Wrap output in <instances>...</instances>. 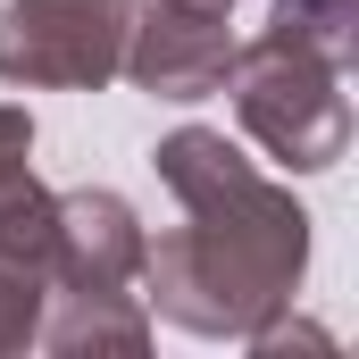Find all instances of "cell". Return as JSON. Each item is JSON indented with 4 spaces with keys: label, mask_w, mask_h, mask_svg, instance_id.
<instances>
[{
    "label": "cell",
    "mask_w": 359,
    "mask_h": 359,
    "mask_svg": "<svg viewBox=\"0 0 359 359\" xmlns=\"http://www.w3.org/2000/svg\"><path fill=\"white\" fill-rule=\"evenodd\" d=\"M209 8H226V0H209Z\"/></svg>",
    "instance_id": "cell-6"
},
{
    "label": "cell",
    "mask_w": 359,
    "mask_h": 359,
    "mask_svg": "<svg viewBox=\"0 0 359 359\" xmlns=\"http://www.w3.org/2000/svg\"><path fill=\"white\" fill-rule=\"evenodd\" d=\"M159 176L176 184L184 209H192V226L151 259V284L168 292V309H184L192 292H251V301L292 292L301 251H309V234H301L309 217L284 192H268L201 126H184V134L159 142Z\"/></svg>",
    "instance_id": "cell-1"
},
{
    "label": "cell",
    "mask_w": 359,
    "mask_h": 359,
    "mask_svg": "<svg viewBox=\"0 0 359 359\" xmlns=\"http://www.w3.org/2000/svg\"><path fill=\"white\" fill-rule=\"evenodd\" d=\"M234 100L243 126L268 142L284 168H334L351 142V109H343V67L284 50V42H251L234 59Z\"/></svg>",
    "instance_id": "cell-2"
},
{
    "label": "cell",
    "mask_w": 359,
    "mask_h": 359,
    "mask_svg": "<svg viewBox=\"0 0 359 359\" xmlns=\"http://www.w3.org/2000/svg\"><path fill=\"white\" fill-rule=\"evenodd\" d=\"M351 25H359L351 0H276L268 42L309 50V59H326V67H351Z\"/></svg>",
    "instance_id": "cell-5"
},
{
    "label": "cell",
    "mask_w": 359,
    "mask_h": 359,
    "mask_svg": "<svg viewBox=\"0 0 359 359\" xmlns=\"http://www.w3.org/2000/svg\"><path fill=\"white\" fill-rule=\"evenodd\" d=\"M134 0H8L0 8V84L92 92L117 76Z\"/></svg>",
    "instance_id": "cell-3"
},
{
    "label": "cell",
    "mask_w": 359,
    "mask_h": 359,
    "mask_svg": "<svg viewBox=\"0 0 359 359\" xmlns=\"http://www.w3.org/2000/svg\"><path fill=\"white\" fill-rule=\"evenodd\" d=\"M226 67H234L226 8H209V0H134L117 76H134L159 100H201V92L226 84Z\"/></svg>",
    "instance_id": "cell-4"
}]
</instances>
